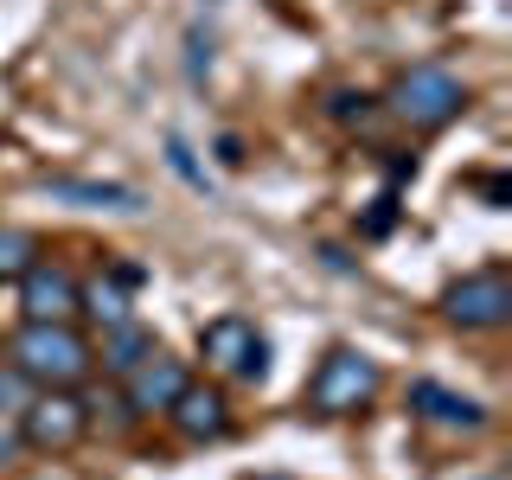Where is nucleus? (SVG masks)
Returning a JSON list of instances; mask_svg holds the SVG:
<instances>
[{"label": "nucleus", "instance_id": "412c9836", "mask_svg": "<svg viewBox=\"0 0 512 480\" xmlns=\"http://www.w3.org/2000/svg\"><path fill=\"white\" fill-rule=\"evenodd\" d=\"M218 160H224V167H244V141H237V135H218Z\"/></svg>", "mask_w": 512, "mask_h": 480}, {"label": "nucleus", "instance_id": "2eb2a0df", "mask_svg": "<svg viewBox=\"0 0 512 480\" xmlns=\"http://www.w3.org/2000/svg\"><path fill=\"white\" fill-rule=\"evenodd\" d=\"M327 116L340 122V128H365V122H372V96H365V90H333L327 96Z\"/></svg>", "mask_w": 512, "mask_h": 480}, {"label": "nucleus", "instance_id": "39448f33", "mask_svg": "<svg viewBox=\"0 0 512 480\" xmlns=\"http://www.w3.org/2000/svg\"><path fill=\"white\" fill-rule=\"evenodd\" d=\"M199 352H205V365L224 372V378H244V384L269 378V340L256 333V320H244V314H218L212 327L199 333Z\"/></svg>", "mask_w": 512, "mask_h": 480}, {"label": "nucleus", "instance_id": "0eeeda50", "mask_svg": "<svg viewBox=\"0 0 512 480\" xmlns=\"http://www.w3.org/2000/svg\"><path fill=\"white\" fill-rule=\"evenodd\" d=\"M186 384H192L186 359H173V352H160V346H154L148 359L128 372V410H135V416H154V410L167 416V404L186 391Z\"/></svg>", "mask_w": 512, "mask_h": 480}, {"label": "nucleus", "instance_id": "6e6552de", "mask_svg": "<svg viewBox=\"0 0 512 480\" xmlns=\"http://www.w3.org/2000/svg\"><path fill=\"white\" fill-rule=\"evenodd\" d=\"M410 416H423V423H436V429H487V404H474V397H461V391H448V384L436 378H416L410 384Z\"/></svg>", "mask_w": 512, "mask_h": 480}, {"label": "nucleus", "instance_id": "1a4fd4ad", "mask_svg": "<svg viewBox=\"0 0 512 480\" xmlns=\"http://www.w3.org/2000/svg\"><path fill=\"white\" fill-rule=\"evenodd\" d=\"M20 301H26V320H77V282H71V269L32 263L26 276H20Z\"/></svg>", "mask_w": 512, "mask_h": 480}, {"label": "nucleus", "instance_id": "dca6fc26", "mask_svg": "<svg viewBox=\"0 0 512 480\" xmlns=\"http://www.w3.org/2000/svg\"><path fill=\"white\" fill-rule=\"evenodd\" d=\"M167 167L180 173V180H186L192 192H212V180H205V167H199V160H192V148H186L180 135H167Z\"/></svg>", "mask_w": 512, "mask_h": 480}, {"label": "nucleus", "instance_id": "aec40b11", "mask_svg": "<svg viewBox=\"0 0 512 480\" xmlns=\"http://www.w3.org/2000/svg\"><path fill=\"white\" fill-rule=\"evenodd\" d=\"M480 199H487V212H506V205H512V180H506V173H487V180H480Z\"/></svg>", "mask_w": 512, "mask_h": 480}, {"label": "nucleus", "instance_id": "ddd939ff", "mask_svg": "<svg viewBox=\"0 0 512 480\" xmlns=\"http://www.w3.org/2000/svg\"><path fill=\"white\" fill-rule=\"evenodd\" d=\"M77 314H90L96 327H122V320H128V288H122L116 276L77 282Z\"/></svg>", "mask_w": 512, "mask_h": 480}, {"label": "nucleus", "instance_id": "a211bd4d", "mask_svg": "<svg viewBox=\"0 0 512 480\" xmlns=\"http://www.w3.org/2000/svg\"><path fill=\"white\" fill-rule=\"evenodd\" d=\"M397 231V192H384L372 199V212H365V237H391Z\"/></svg>", "mask_w": 512, "mask_h": 480}, {"label": "nucleus", "instance_id": "4be33fe9", "mask_svg": "<svg viewBox=\"0 0 512 480\" xmlns=\"http://www.w3.org/2000/svg\"><path fill=\"white\" fill-rule=\"evenodd\" d=\"M410 173H416V160H410V154H391V192H397V186H404V180H410Z\"/></svg>", "mask_w": 512, "mask_h": 480}, {"label": "nucleus", "instance_id": "6ab92c4d", "mask_svg": "<svg viewBox=\"0 0 512 480\" xmlns=\"http://www.w3.org/2000/svg\"><path fill=\"white\" fill-rule=\"evenodd\" d=\"M205 71H212V39H205V32H186V77L199 84Z\"/></svg>", "mask_w": 512, "mask_h": 480}, {"label": "nucleus", "instance_id": "9d476101", "mask_svg": "<svg viewBox=\"0 0 512 480\" xmlns=\"http://www.w3.org/2000/svg\"><path fill=\"white\" fill-rule=\"evenodd\" d=\"M167 416H173V429H180L186 442H218L224 429H231L224 391H212V384H186V391L167 404Z\"/></svg>", "mask_w": 512, "mask_h": 480}, {"label": "nucleus", "instance_id": "f8f14e48", "mask_svg": "<svg viewBox=\"0 0 512 480\" xmlns=\"http://www.w3.org/2000/svg\"><path fill=\"white\" fill-rule=\"evenodd\" d=\"M154 352V333L148 327H135V320H122V327H103V372H116L128 378L141 359Z\"/></svg>", "mask_w": 512, "mask_h": 480}, {"label": "nucleus", "instance_id": "9b49d317", "mask_svg": "<svg viewBox=\"0 0 512 480\" xmlns=\"http://www.w3.org/2000/svg\"><path fill=\"white\" fill-rule=\"evenodd\" d=\"M39 192H52L64 205H84V212H141V192L116 186V180H77V173H45Z\"/></svg>", "mask_w": 512, "mask_h": 480}, {"label": "nucleus", "instance_id": "20e7f679", "mask_svg": "<svg viewBox=\"0 0 512 480\" xmlns=\"http://www.w3.org/2000/svg\"><path fill=\"white\" fill-rule=\"evenodd\" d=\"M461 103H468V90L448 64H410L391 84V116L410 128H442L448 116H461Z\"/></svg>", "mask_w": 512, "mask_h": 480}, {"label": "nucleus", "instance_id": "f03ea898", "mask_svg": "<svg viewBox=\"0 0 512 480\" xmlns=\"http://www.w3.org/2000/svg\"><path fill=\"white\" fill-rule=\"evenodd\" d=\"M378 384H384L378 359H365L359 346H333L327 359H320L314 384H308V404H314L320 416H359V410L378 397Z\"/></svg>", "mask_w": 512, "mask_h": 480}, {"label": "nucleus", "instance_id": "4468645a", "mask_svg": "<svg viewBox=\"0 0 512 480\" xmlns=\"http://www.w3.org/2000/svg\"><path fill=\"white\" fill-rule=\"evenodd\" d=\"M32 256H39V237L32 231H0V276H26Z\"/></svg>", "mask_w": 512, "mask_h": 480}, {"label": "nucleus", "instance_id": "f257e3e1", "mask_svg": "<svg viewBox=\"0 0 512 480\" xmlns=\"http://www.w3.org/2000/svg\"><path fill=\"white\" fill-rule=\"evenodd\" d=\"M96 352L71 320H26L13 340V372H26L39 391H77L90 378Z\"/></svg>", "mask_w": 512, "mask_h": 480}, {"label": "nucleus", "instance_id": "7ed1b4c3", "mask_svg": "<svg viewBox=\"0 0 512 480\" xmlns=\"http://www.w3.org/2000/svg\"><path fill=\"white\" fill-rule=\"evenodd\" d=\"M20 448L32 455H71L90 436V404L77 391H32V404L20 410Z\"/></svg>", "mask_w": 512, "mask_h": 480}, {"label": "nucleus", "instance_id": "423d86ee", "mask_svg": "<svg viewBox=\"0 0 512 480\" xmlns=\"http://www.w3.org/2000/svg\"><path fill=\"white\" fill-rule=\"evenodd\" d=\"M442 314L455 320V327H468V333L506 327V320H512V276H506V269H474V276H461L442 295Z\"/></svg>", "mask_w": 512, "mask_h": 480}, {"label": "nucleus", "instance_id": "f3484780", "mask_svg": "<svg viewBox=\"0 0 512 480\" xmlns=\"http://www.w3.org/2000/svg\"><path fill=\"white\" fill-rule=\"evenodd\" d=\"M32 404V378L26 372H0V423H7V416H20Z\"/></svg>", "mask_w": 512, "mask_h": 480}, {"label": "nucleus", "instance_id": "5701e85b", "mask_svg": "<svg viewBox=\"0 0 512 480\" xmlns=\"http://www.w3.org/2000/svg\"><path fill=\"white\" fill-rule=\"evenodd\" d=\"M13 455H20V436H13V429L0 423V468H13Z\"/></svg>", "mask_w": 512, "mask_h": 480}]
</instances>
